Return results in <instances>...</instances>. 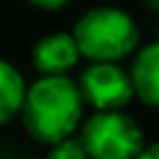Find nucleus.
I'll list each match as a JSON object with an SVG mask.
<instances>
[{
    "mask_svg": "<svg viewBox=\"0 0 159 159\" xmlns=\"http://www.w3.org/2000/svg\"><path fill=\"white\" fill-rule=\"evenodd\" d=\"M84 97L80 84L67 75H42L32 87H27L22 104V124L27 134L40 144H57L70 139L82 119Z\"/></svg>",
    "mask_w": 159,
    "mask_h": 159,
    "instance_id": "1",
    "label": "nucleus"
},
{
    "mask_svg": "<svg viewBox=\"0 0 159 159\" xmlns=\"http://www.w3.org/2000/svg\"><path fill=\"white\" fill-rule=\"evenodd\" d=\"M75 40L82 57L92 62H117L137 50L139 30L119 7H92L75 25Z\"/></svg>",
    "mask_w": 159,
    "mask_h": 159,
    "instance_id": "2",
    "label": "nucleus"
},
{
    "mask_svg": "<svg viewBox=\"0 0 159 159\" xmlns=\"http://www.w3.org/2000/svg\"><path fill=\"white\" fill-rule=\"evenodd\" d=\"M89 159H137L144 152V137L137 122L119 109L92 114L80 134Z\"/></svg>",
    "mask_w": 159,
    "mask_h": 159,
    "instance_id": "3",
    "label": "nucleus"
},
{
    "mask_svg": "<svg viewBox=\"0 0 159 159\" xmlns=\"http://www.w3.org/2000/svg\"><path fill=\"white\" fill-rule=\"evenodd\" d=\"M77 84L84 102L97 112L122 109L137 94L132 75H127L114 62H92L87 70H82Z\"/></svg>",
    "mask_w": 159,
    "mask_h": 159,
    "instance_id": "4",
    "label": "nucleus"
},
{
    "mask_svg": "<svg viewBox=\"0 0 159 159\" xmlns=\"http://www.w3.org/2000/svg\"><path fill=\"white\" fill-rule=\"evenodd\" d=\"M82 57V50L75 35L55 32L35 42L32 47V65L40 75H67Z\"/></svg>",
    "mask_w": 159,
    "mask_h": 159,
    "instance_id": "5",
    "label": "nucleus"
},
{
    "mask_svg": "<svg viewBox=\"0 0 159 159\" xmlns=\"http://www.w3.org/2000/svg\"><path fill=\"white\" fill-rule=\"evenodd\" d=\"M129 75H132L137 97L147 107L159 109V40L139 50Z\"/></svg>",
    "mask_w": 159,
    "mask_h": 159,
    "instance_id": "6",
    "label": "nucleus"
},
{
    "mask_svg": "<svg viewBox=\"0 0 159 159\" xmlns=\"http://www.w3.org/2000/svg\"><path fill=\"white\" fill-rule=\"evenodd\" d=\"M25 80L22 75L5 60H0V124H7L22 112L25 104Z\"/></svg>",
    "mask_w": 159,
    "mask_h": 159,
    "instance_id": "7",
    "label": "nucleus"
},
{
    "mask_svg": "<svg viewBox=\"0 0 159 159\" xmlns=\"http://www.w3.org/2000/svg\"><path fill=\"white\" fill-rule=\"evenodd\" d=\"M47 159H89V154H87V149H84L82 142H77V139H62V142L52 144Z\"/></svg>",
    "mask_w": 159,
    "mask_h": 159,
    "instance_id": "8",
    "label": "nucleus"
},
{
    "mask_svg": "<svg viewBox=\"0 0 159 159\" xmlns=\"http://www.w3.org/2000/svg\"><path fill=\"white\" fill-rule=\"evenodd\" d=\"M30 5L40 7V10H60L62 5H67L70 0H27Z\"/></svg>",
    "mask_w": 159,
    "mask_h": 159,
    "instance_id": "9",
    "label": "nucleus"
},
{
    "mask_svg": "<svg viewBox=\"0 0 159 159\" xmlns=\"http://www.w3.org/2000/svg\"><path fill=\"white\" fill-rule=\"evenodd\" d=\"M137 159H159V142H157V144H152V147H147Z\"/></svg>",
    "mask_w": 159,
    "mask_h": 159,
    "instance_id": "10",
    "label": "nucleus"
},
{
    "mask_svg": "<svg viewBox=\"0 0 159 159\" xmlns=\"http://www.w3.org/2000/svg\"><path fill=\"white\" fill-rule=\"evenodd\" d=\"M144 5H147L152 12H159V0H144Z\"/></svg>",
    "mask_w": 159,
    "mask_h": 159,
    "instance_id": "11",
    "label": "nucleus"
},
{
    "mask_svg": "<svg viewBox=\"0 0 159 159\" xmlns=\"http://www.w3.org/2000/svg\"><path fill=\"white\" fill-rule=\"evenodd\" d=\"M157 40H159V25H157Z\"/></svg>",
    "mask_w": 159,
    "mask_h": 159,
    "instance_id": "12",
    "label": "nucleus"
}]
</instances>
